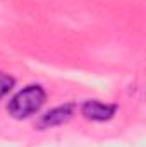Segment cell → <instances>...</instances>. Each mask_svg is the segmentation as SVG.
<instances>
[{"instance_id":"cell-1","label":"cell","mask_w":146,"mask_h":147,"mask_svg":"<svg viewBox=\"0 0 146 147\" xmlns=\"http://www.w3.org/2000/svg\"><path fill=\"white\" fill-rule=\"evenodd\" d=\"M45 99H46V92L41 86H28L9 101L7 111L12 118L23 120L38 113L40 108L45 105Z\"/></svg>"},{"instance_id":"cell-2","label":"cell","mask_w":146,"mask_h":147,"mask_svg":"<svg viewBox=\"0 0 146 147\" xmlns=\"http://www.w3.org/2000/svg\"><path fill=\"white\" fill-rule=\"evenodd\" d=\"M74 110H76V106H74L72 103H67V105H62V106H57L53 110L46 111L40 118L38 128L40 130H45V128H53V127H59V125L67 123L74 116Z\"/></svg>"},{"instance_id":"cell-3","label":"cell","mask_w":146,"mask_h":147,"mask_svg":"<svg viewBox=\"0 0 146 147\" xmlns=\"http://www.w3.org/2000/svg\"><path fill=\"white\" fill-rule=\"evenodd\" d=\"M115 111H117L115 105L102 103V101H96V99L86 101L81 106V113L84 115V118L93 120V121H107L115 115Z\"/></svg>"},{"instance_id":"cell-4","label":"cell","mask_w":146,"mask_h":147,"mask_svg":"<svg viewBox=\"0 0 146 147\" xmlns=\"http://www.w3.org/2000/svg\"><path fill=\"white\" fill-rule=\"evenodd\" d=\"M14 84H16V80H14L12 75H9L5 72H0V99L5 94H9V91L14 87Z\"/></svg>"}]
</instances>
